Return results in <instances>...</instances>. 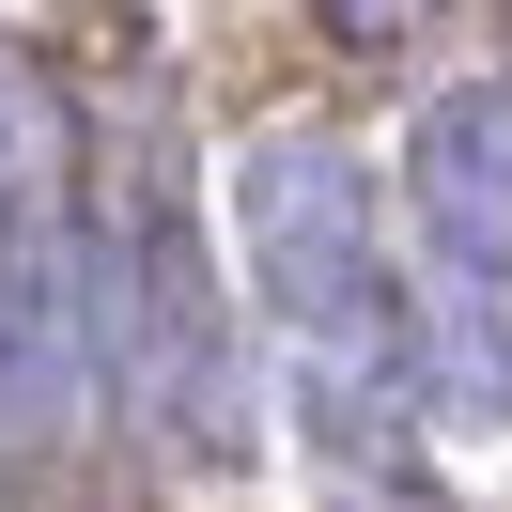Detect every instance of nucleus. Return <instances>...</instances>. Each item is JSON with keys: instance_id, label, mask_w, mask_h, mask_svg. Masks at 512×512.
Here are the masks:
<instances>
[{"instance_id": "f257e3e1", "label": "nucleus", "mask_w": 512, "mask_h": 512, "mask_svg": "<svg viewBox=\"0 0 512 512\" xmlns=\"http://www.w3.org/2000/svg\"><path fill=\"white\" fill-rule=\"evenodd\" d=\"M233 249H249V295L280 311V342L311 357L326 435H388V388H404V295H388V233H373V171L326 125H264L233 156Z\"/></svg>"}, {"instance_id": "f03ea898", "label": "nucleus", "mask_w": 512, "mask_h": 512, "mask_svg": "<svg viewBox=\"0 0 512 512\" xmlns=\"http://www.w3.org/2000/svg\"><path fill=\"white\" fill-rule=\"evenodd\" d=\"M94 326H109V357L140 373V404H156L187 450H233V419H249V388H233V326H218V295H202V264H187L171 218L125 249V280H94Z\"/></svg>"}, {"instance_id": "7ed1b4c3", "label": "nucleus", "mask_w": 512, "mask_h": 512, "mask_svg": "<svg viewBox=\"0 0 512 512\" xmlns=\"http://www.w3.org/2000/svg\"><path fill=\"white\" fill-rule=\"evenodd\" d=\"M404 202H419V249L450 280H512V78H466V94L419 109L404 140Z\"/></svg>"}, {"instance_id": "20e7f679", "label": "nucleus", "mask_w": 512, "mask_h": 512, "mask_svg": "<svg viewBox=\"0 0 512 512\" xmlns=\"http://www.w3.org/2000/svg\"><path fill=\"white\" fill-rule=\"evenodd\" d=\"M63 187H78V109L32 47L0 32V264L16 249H63Z\"/></svg>"}, {"instance_id": "39448f33", "label": "nucleus", "mask_w": 512, "mask_h": 512, "mask_svg": "<svg viewBox=\"0 0 512 512\" xmlns=\"http://www.w3.org/2000/svg\"><path fill=\"white\" fill-rule=\"evenodd\" d=\"M311 16H326V32H342V47H404L419 16H435V0H311Z\"/></svg>"}, {"instance_id": "423d86ee", "label": "nucleus", "mask_w": 512, "mask_h": 512, "mask_svg": "<svg viewBox=\"0 0 512 512\" xmlns=\"http://www.w3.org/2000/svg\"><path fill=\"white\" fill-rule=\"evenodd\" d=\"M342 512H435V497H419V481H357Z\"/></svg>"}]
</instances>
